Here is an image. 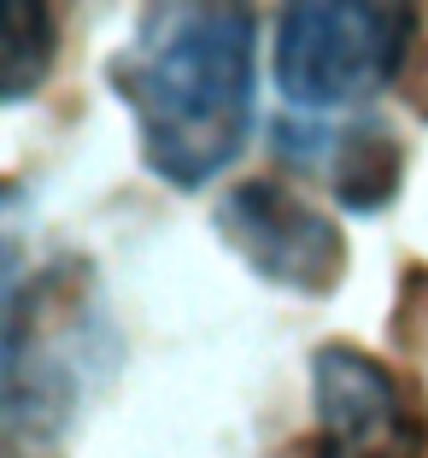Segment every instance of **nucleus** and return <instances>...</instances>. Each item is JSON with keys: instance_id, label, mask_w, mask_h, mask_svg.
<instances>
[{"instance_id": "f257e3e1", "label": "nucleus", "mask_w": 428, "mask_h": 458, "mask_svg": "<svg viewBox=\"0 0 428 458\" xmlns=\"http://www.w3.org/2000/svg\"><path fill=\"white\" fill-rule=\"evenodd\" d=\"M253 6L176 0L147 6L135 36L106 65L112 95L130 106L141 165L171 189H206L241 159L253 135Z\"/></svg>"}, {"instance_id": "f03ea898", "label": "nucleus", "mask_w": 428, "mask_h": 458, "mask_svg": "<svg viewBox=\"0 0 428 458\" xmlns=\"http://www.w3.org/2000/svg\"><path fill=\"white\" fill-rule=\"evenodd\" d=\"M423 13L393 0H311L276 18V89L299 112H352L393 89Z\"/></svg>"}, {"instance_id": "7ed1b4c3", "label": "nucleus", "mask_w": 428, "mask_h": 458, "mask_svg": "<svg viewBox=\"0 0 428 458\" xmlns=\"http://www.w3.org/2000/svg\"><path fill=\"white\" fill-rule=\"evenodd\" d=\"M217 235L253 276L288 294H335L347 276L340 224L281 176H241L217 200Z\"/></svg>"}, {"instance_id": "20e7f679", "label": "nucleus", "mask_w": 428, "mask_h": 458, "mask_svg": "<svg viewBox=\"0 0 428 458\" xmlns=\"http://www.w3.org/2000/svg\"><path fill=\"white\" fill-rule=\"evenodd\" d=\"M311 405H317L311 458H423L428 446L423 394L393 364L347 341L311 352Z\"/></svg>"}, {"instance_id": "39448f33", "label": "nucleus", "mask_w": 428, "mask_h": 458, "mask_svg": "<svg viewBox=\"0 0 428 458\" xmlns=\"http://www.w3.org/2000/svg\"><path fill=\"white\" fill-rule=\"evenodd\" d=\"M276 153L299 171L323 176L340 212H382L399 194L405 141L388 118H347V123H276Z\"/></svg>"}, {"instance_id": "423d86ee", "label": "nucleus", "mask_w": 428, "mask_h": 458, "mask_svg": "<svg viewBox=\"0 0 428 458\" xmlns=\"http://www.w3.org/2000/svg\"><path fill=\"white\" fill-rule=\"evenodd\" d=\"M0 41H6V47H0V100L18 106V100H29L41 82H47V71H54L59 18L47 13V6H36V0H13Z\"/></svg>"}]
</instances>
